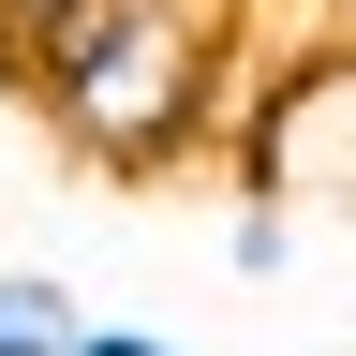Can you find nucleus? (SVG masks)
<instances>
[{
	"label": "nucleus",
	"mask_w": 356,
	"mask_h": 356,
	"mask_svg": "<svg viewBox=\"0 0 356 356\" xmlns=\"http://www.w3.org/2000/svg\"><path fill=\"white\" fill-rule=\"evenodd\" d=\"M327 30H341V44H356V0H327Z\"/></svg>",
	"instance_id": "nucleus-6"
},
{
	"label": "nucleus",
	"mask_w": 356,
	"mask_h": 356,
	"mask_svg": "<svg viewBox=\"0 0 356 356\" xmlns=\"http://www.w3.org/2000/svg\"><path fill=\"white\" fill-rule=\"evenodd\" d=\"M15 89H30V119L89 178H163L208 134H238L267 74H252V44H238L222 0H89L60 30V60L15 74Z\"/></svg>",
	"instance_id": "nucleus-1"
},
{
	"label": "nucleus",
	"mask_w": 356,
	"mask_h": 356,
	"mask_svg": "<svg viewBox=\"0 0 356 356\" xmlns=\"http://www.w3.org/2000/svg\"><path fill=\"white\" fill-rule=\"evenodd\" d=\"M74 15H89V0H0V89L60 60V30H74Z\"/></svg>",
	"instance_id": "nucleus-3"
},
{
	"label": "nucleus",
	"mask_w": 356,
	"mask_h": 356,
	"mask_svg": "<svg viewBox=\"0 0 356 356\" xmlns=\"http://www.w3.org/2000/svg\"><path fill=\"white\" fill-rule=\"evenodd\" d=\"M74 356H178V341H149V327H104V312H89V327H74Z\"/></svg>",
	"instance_id": "nucleus-5"
},
{
	"label": "nucleus",
	"mask_w": 356,
	"mask_h": 356,
	"mask_svg": "<svg viewBox=\"0 0 356 356\" xmlns=\"http://www.w3.org/2000/svg\"><path fill=\"white\" fill-rule=\"evenodd\" d=\"M222 252H238L252 282H282V252H297V222H282V208H238V238H222Z\"/></svg>",
	"instance_id": "nucleus-4"
},
{
	"label": "nucleus",
	"mask_w": 356,
	"mask_h": 356,
	"mask_svg": "<svg viewBox=\"0 0 356 356\" xmlns=\"http://www.w3.org/2000/svg\"><path fill=\"white\" fill-rule=\"evenodd\" d=\"M89 297L60 282V267H0V356H74Z\"/></svg>",
	"instance_id": "nucleus-2"
}]
</instances>
